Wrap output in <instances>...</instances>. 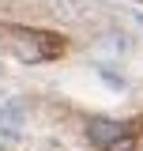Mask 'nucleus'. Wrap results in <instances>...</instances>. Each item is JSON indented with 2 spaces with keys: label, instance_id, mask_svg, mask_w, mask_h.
I'll return each mask as SVG.
<instances>
[{
  "label": "nucleus",
  "instance_id": "obj_4",
  "mask_svg": "<svg viewBox=\"0 0 143 151\" xmlns=\"http://www.w3.org/2000/svg\"><path fill=\"white\" fill-rule=\"evenodd\" d=\"M124 38L121 34H109V38H102V42H98V49H102V53H124Z\"/></svg>",
  "mask_w": 143,
  "mask_h": 151
},
{
  "label": "nucleus",
  "instance_id": "obj_3",
  "mask_svg": "<svg viewBox=\"0 0 143 151\" xmlns=\"http://www.w3.org/2000/svg\"><path fill=\"white\" fill-rule=\"evenodd\" d=\"M0 132H8V136L23 132V106L19 102H4L0 106Z\"/></svg>",
  "mask_w": 143,
  "mask_h": 151
},
{
  "label": "nucleus",
  "instance_id": "obj_2",
  "mask_svg": "<svg viewBox=\"0 0 143 151\" xmlns=\"http://www.w3.org/2000/svg\"><path fill=\"white\" fill-rule=\"evenodd\" d=\"M56 12L64 19H90V15H98L102 8L94 0H56Z\"/></svg>",
  "mask_w": 143,
  "mask_h": 151
},
{
  "label": "nucleus",
  "instance_id": "obj_1",
  "mask_svg": "<svg viewBox=\"0 0 143 151\" xmlns=\"http://www.w3.org/2000/svg\"><path fill=\"white\" fill-rule=\"evenodd\" d=\"M128 132L124 121H113V117H90L87 125V136L94 147H113V144H121V136Z\"/></svg>",
  "mask_w": 143,
  "mask_h": 151
}]
</instances>
